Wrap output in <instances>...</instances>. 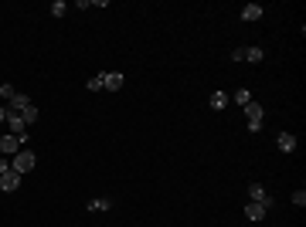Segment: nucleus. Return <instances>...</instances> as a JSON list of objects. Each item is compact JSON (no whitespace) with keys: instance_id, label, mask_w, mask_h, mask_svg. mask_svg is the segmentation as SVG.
<instances>
[{"instance_id":"2","label":"nucleus","mask_w":306,"mask_h":227,"mask_svg":"<svg viewBox=\"0 0 306 227\" xmlns=\"http://www.w3.org/2000/svg\"><path fill=\"white\" fill-rule=\"evenodd\" d=\"M262 115H265V109H262L259 102H249V105H245V119H249V132H259V129H262Z\"/></svg>"},{"instance_id":"3","label":"nucleus","mask_w":306,"mask_h":227,"mask_svg":"<svg viewBox=\"0 0 306 227\" xmlns=\"http://www.w3.org/2000/svg\"><path fill=\"white\" fill-rule=\"evenodd\" d=\"M249 200H255V204H262V207H265V210H272V197H269V193H265V187H262V183H252V187H249Z\"/></svg>"},{"instance_id":"4","label":"nucleus","mask_w":306,"mask_h":227,"mask_svg":"<svg viewBox=\"0 0 306 227\" xmlns=\"http://www.w3.org/2000/svg\"><path fill=\"white\" fill-rule=\"evenodd\" d=\"M123 75H119V71H102V88H109V92H119L123 88Z\"/></svg>"},{"instance_id":"20","label":"nucleus","mask_w":306,"mask_h":227,"mask_svg":"<svg viewBox=\"0 0 306 227\" xmlns=\"http://www.w3.org/2000/svg\"><path fill=\"white\" fill-rule=\"evenodd\" d=\"M4 173H11V159L7 156H0V176H4Z\"/></svg>"},{"instance_id":"16","label":"nucleus","mask_w":306,"mask_h":227,"mask_svg":"<svg viewBox=\"0 0 306 227\" xmlns=\"http://www.w3.org/2000/svg\"><path fill=\"white\" fill-rule=\"evenodd\" d=\"M21 115H24V122L31 125V122H34V119H38V105H34V102H31V105H27V109H24V112H21Z\"/></svg>"},{"instance_id":"7","label":"nucleus","mask_w":306,"mask_h":227,"mask_svg":"<svg viewBox=\"0 0 306 227\" xmlns=\"http://www.w3.org/2000/svg\"><path fill=\"white\" fill-rule=\"evenodd\" d=\"M265 214H269V210H265L262 204H255V200H249V204H245V217H249V220H262Z\"/></svg>"},{"instance_id":"17","label":"nucleus","mask_w":306,"mask_h":227,"mask_svg":"<svg viewBox=\"0 0 306 227\" xmlns=\"http://www.w3.org/2000/svg\"><path fill=\"white\" fill-rule=\"evenodd\" d=\"M293 204H296V207H306V190H303V187L293 193Z\"/></svg>"},{"instance_id":"10","label":"nucleus","mask_w":306,"mask_h":227,"mask_svg":"<svg viewBox=\"0 0 306 227\" xmlns=\"http://www.w3.org/2000/svg\"><path fill=\"white\" fill-rule=\"evenodd\" d=\"M208 102H211V109H218V112H221V109H228L231 95H225V92H211V99H208Z\"/></svg>"},{"instance_id":"13","label":"nucleus","mask_w":306,"mask_h":227,"mask_svg":"<svg viewBox=\"0 0 306 227\" xmlns=\"http://www.w3.org/2000/svg\"><path fill=\"white\" fill-rule=\"evenodd\" d=\"M27 105H31V99H27V95H14V99H11V105H7V109H14V112H24Z\"/></svg>"},{"instance_id":"11","label":"nucleus","mask_w":306,"mask_h":227,"mask_svg":"<svg viewBox=\"0 0 306 227\" xmlns=\"http://www.w3.org/2000/svg\"><path fill=\"white\" fill-rule=\"evenodd\" d=\"M89 210H92V214H102V210H113V200H109V197H95V200H89Z\"/></svg>"},{"instance_id":"5","label":"nucleus","mask_w":306,"mask_h":227,"mask_svg":"<svg viewBox=\"0 0 306 227\" xmlns=\"http://www.w3.org/2000/svg\"><path fill=\"white\" fill-rule=\"evenodd\" d=\"M17 153H21L17 136H0V156H17Z\"/></svg>"},{"instance_id":"21","label":"nucleus","mask_w":306,"mask_h":227,"mask_svg":"<svg viewBox=\"0 0 306 227\" xmlns=\"http://www.w3.org/2000/svg\"><path fill=\"white\" fill-rule=\"evenodd\" d=\"M0 122H7V105H0Z\"/></svg>"},{"instance_id":"18","label":"nucleus","mask_w":306,"mask_h":227,"mask_svg":"<svg viewBox=\"0 0 306 227\" xmlns=\"http://www.w3.org/2000/svg\"><path fill=\"white\" fill-rule=\"evenodd\" d=\"M85 88H89V92H99V88H102V75H92V78H89V85H85Z\"/></svg>"},{"instance_id":"19","label":"nucleus","mask_w":306,"mask_h":227,"mask_svg":"<svg viewBox=\"0 0 306 227\" xmlns=\"http://www.w3.org/2000/svg\"><path fill=\"white\" fill-rule=\"evenodd\" d=\"M14 95H17V92H14V85H0V99H7V102H11Z\"/></svg>"},{"instance_id":"9","label":"nucleus","mask_w":306,"mask_h":227,"mask_svg":"<svg viewBox=\"0 0 306 227\" xmlns=\"http://www.w3.org/2000/svg\"><path fill=\"white\" fill-rule=\"evenodd\" d=\"M276 146L283 149V153H293V149H296V136H293V132H279V139H276Z\"/></svg>"},{"instance_id":"14","label":"nucleus","mask_w":306,"mask_h":227,"mask_svg":"<svg viewBox=\"0 0 306 227\" xmlns=\"http://www.w3.org/2000/svg\"><path fill=\"white\" fill-rule=\"evenodd\" d=\"M231 102H235V105H242V109H245V105L252 102V92H249V88H238L235 95H231Z\"/></svg>"},{"instance_id":"1","label":"nucleus","mask_w":306,"mask_h":227,"mask_svg":"<svg viewBox=\"0 0 306 227\" xmlns=\"http://www.w3.org/2000/svg\"><path fill=\"white\" fill-rule=\"evenodd\" d=\"M34 166H38V156H34L31 149H21V153L11 159V170L14 173H31Z\"/></svg>"},{"instance_id":"6","label":"nucleus","mask_w":306,"mask_h":227,"mask_svg":"<svg viewBox=\"0 0 306 227\" xmlns=\"http://www.w3.org/2000/svg\"><path fill=\"white\" fill-rule=\"evenodd\" d=\"M17 187H21V173H4V176H0V190H7V193H14L17 190Z\"/></svg>"},{"instance_id":"8","label":"nucleus","mask_w":306,"mask_h":227,"mask_svg":"<svg viewBox=\"0 0 306 227\" xmlns=\"http://www.w3.org/2000/svg\"><path fill=\"white\" fill-rule=\"evenodd\" d=\"M262 4H245V7H242V21H259L262 17Z\"/></svg>"},{"instance_id":"15","label":"nucleus","mask_w":306,"mask_h":227,"mask_svg":"<svg viewBox=\"0 0 306 227\" xmlns=\"http://www.w3.org/2000/svg\"><path fill=\"white\" fill-rule=\"evenodd\" d=\"M51 14H55V17H65V14H68V4H65V0H55V4H51Z\"/></svg>"},{"instance_id":"12","label":"nucleus","mask_w":306,"mask_h":227,"mask_svg":"<svg viewBox=\"0 0 306 227\" xmlns=\"http://www.w3.org/2000/svg\"><path fill=\"white\" fill-rule=\"evenodd\" d=\"M265 58V51H262L259 44H252V48H242V61H262Z\"/></svg>"}]
</instances>
